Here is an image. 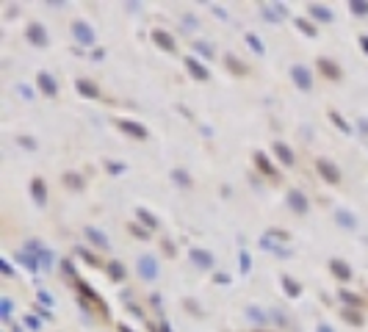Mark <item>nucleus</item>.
<instances>
[{
  "mask_svg": "<svg viewBox=\"0 0 368 332\" xmlns=\"http://www.w3.org/2000/svg\"><path fill=\"white\" fill-rule=\"evenodd\" d=\"M72 36H75V42L78 44H94V28H91L86 20H75L72 22Z\"/></svg>",
  "mask_w": 368,
  "mask_h": 332,
  "instance_id": "nucleus-1",
  "label": "nucleus"
},
{
  "mask_svg": "<svg viewBox=\"0 0 368 332\" xmlns=\"http://www.w3.org/2000/svg\"><path fill=\"white\" fill-rule=\"evenodd\" d=\"M291 78H293V83H296V89H302V92H310L313 89V75H310L307 67H302V64H296V67L291 70Z\"/></svg>",
  "mask_w": 368,
  "mask_h": 332,
  "instance_id": "nucleus-2",
  "label": "nucleus"
},
{
  "mask_svg": "<svg viewBox=\"0 0 368 332\" xmlns=\"http://www.w3.org/2000/svg\"><path fill=\"white\" fill-rule=\"evenodd\" d=\"M316 169H319V175L324 177L327 183L329 185H335L340 180V172H338V166H335L332 161H327V158H319V161H316Z\"/></svg>",
  "mask_w": 368,
  "mask_h": 332,
  "instance_id": "nucleus-3",
  "label": "nucleus"
},
{
  "mask_svg": "<svg viewBox=\"0 0 368 332\" xmlns=\"http://www.w3.org/2000/svg\"><path fill=\"white\" fill-rule=\"evenodd\" d=\"M288 208L293 213H307L310 211V202H307V197L299 188H288Z\"/></svg>",
  "mask_w": 368,
  "mask_h": 332,
  "instance_id": "nucleus-4",
  "label": "nucleus"
},
{
  "mask_svg": "<svg viewBox=\"0 0 368 332\" xmlns=\"http://www.w3.org/2000/svg\"><path fill=\"white\" fill-rule=\"evenodd\" d=\"M139 274H141V280H155L158 277V260L153 255H141L139 258Z\"/></svg>",
  "mask_w": 368,
  "mask_h": 332,
  "instance_id": "nucleus-5",
  "label": "nucleus"
},
{
  "mask_svg": "<svg viewBox=\"0 0 368 332\" xmlns=\"http://www.w3.org/2000/svg\"><path fill=\"white\" fill-rule=\"evenodd\" d=\"M25 36H28V42L34 44V47H44V44H47V31H44V25H39V22H31L28 28H25Z\"/></svg>",
  "mask_w": 368,
  "mask_h": 332,
  "instance_id": "nucleus-6",
  "label": "nucleus"
},
{
  "mask_svg": "<svg viewBox=\"0 0 368 332\" xmlns=\"http://www.w3.org/2000/svg\"><path fill=\"white\" fill-rule=\"evenodd\" d=\"M153 42L158 44L161 50H166V53H174V50H177L174 36L169 34V31H164V28H155V31H153Z\"/></svg>",
  "mask_w": 368,
  "mask_h": 332,
  "instance_id": "nucleus-7",
  "label": "nucleus"
},
{
  "mask_svg": "<svg viewBox=\"0 0 368 332\" xmlns=\"http://www.w3.org/2000/svg\"><path fill=\"white\" fill-rule=\"evenodd\" d=\"M329 271H332V277L340 280V283H349V280H352V266H349L346 260H340V258H332V260H329Z\"/></svg>",
  "mask_w": 368,
  "mask_h": 332,
  "instance_id": "nucleus-8",
  "label": "nucleus"
},
{
  "mask_svg": "<svg viewBox=\"0 0 368 332\" xmlns=\"http://www.w3.org/2000/svg\"><path fill=\"white\" fill-rule=\"evenodd\" d=\"M36 86H39L47 97H56L58 94V83H56V78H53L50 72H39V75H36Z\"/></svg>",
  "mask_w": 368,
  "mask_h": 332,
  "instance_id": "nucleus-9",
  "label": "nucleus"
},
{
  "mask_svg": "<svg viewBox=\"0 0 368 332\" xmlns=\"http://www.w3.org/2000/svg\"><path fill=\"white\" fill-rule=\"evenodd\" d=\"M31 194H34L36 205L44 208V202H47V185H44L42 177H34V180H31Z\"/></svg>",
  "mask_w": 368,
  "mask_h": 332,
  "instance_id": "nucleus-10",
  "label": "nucleus"
},
{
  "mask_svg": "<svg viewBox=\"0 0 368 332\" xmlns=\"http://www.w3.org/2000/svg\"><path fill=\"white\" fill-rule=\"evenodd\" d=\"M119 130H125L127 136H133V139H147V127H141L139 122H130V119H117Z\"/></svg>",
  "mask_w": 368,
  "mask_h": 332,
  "instance_id": "nucleus-11",
  "label": "nucleus"
},
{
  "mask_svg": "<svg viewBox=\"0 0 368 332\" xmlns=\"http://www.w3.org/2000/svg\"><path fill=\"white\" fill-rule=\"evenodd\" d=\"M83 233H86V241H89V244H94L97 249H108V247H111V244H108V238H105V233H103V230H97V227H86Z\"/></svg>",
  "mask_w": 368,
  "mask_h": 332,
  "instance_id": "nucleus-12",
  "label": "nucleus"
},
{
  "mask_svg": "<svg viewBox=\"0 0 368 332\" xmlns=\"http://www.w3.org/2000/svg\"><path fill=\"white\" fill-rule=\"evenodd\" d=\"M191 263L200 269H213V255L208 249H191Z\"/></svg>",
  "mask_w": 368,
  "mask_h": 332,
  "instance_id": "nucleus-13",
  "label": "nucleus"
},
{
  "mask_svg": "<svg viewBox=\"0 0 368 332\" xmlns=\"http://www.w3.org/2000/svg\"><path fill=\"white\" fill-rule=\"evenodd\" d=\"M319 72L329 80H340V67L335 61H329V58H319Z\"/></svg>",
  "mask_w": 368,
  "mask_h": 332,
  "instance_id": "nucleus-14",
  "label": "nucleus"
},
{
  "mask_svg": "<svg viewBox=\"0 0 368 332\" xmlns=\"http://www.w3.org/2000/svg\"><path fill=\"white\" fill-rule=\"evenodd\" d=\"M186 70L191 72V78H197V80H208V78H210L208 67H202V64L197 61V58H191V56L186 58Z\"/></svg>",
  "mask_w": 368,
  "mask_h": 332,
  "instance_id": "nucleus-15",
  "label": "nucleus"
},
{
  "mask_svg": "<svg viewBox=\"0 0 368 332\" xmlns=\"http://www.w3.org/2000/svg\"><path fill=\"white\" fill-rule=\"evenodd\" d=\"M271 147H274V155L280 158V163H283V166H293V152H291V147H288V144L274 142Z\"/></svg>",
  "mask_w": 368,
  "mask_h": 332,
  "instance_id": "nucleus-16",
  "label": "nucleus"
},
{
  "mask_svg": "<svg viewBox=\"0 0 368 332\" xmlns=\"http://www.w3.org/2000/svg\"><path fill=\"white\" fill-rule=\"evenodd\" d=\"M75 89L83 94V97H89V100H97V97H100V89L91 83V80H86V78H78V80H75Z\"/></svg>",
  "mask_w": 368,
  "mask_h": 332,
  "instance_id": "nucleus-17",
  "label": "nucleus"
},
{
  "mask_svg": "<svg viewBox=\"0 0 368 332\" xmlns=\"http://www.w3.org/2000/svg\"><path fill=\"white\" fill-rule=\"evenodd\" d=\"M307 11H310L313 20H319V22H332V11L327 6H321V3H310L307 6Z\"/></svg>",
  "mask_w": 368,
  "mask_h": 332,
  "instance_id": "nucleus-18",
  "label": "nucleus"
},
{
  "mask_svg": "<svg viewBox=\"0 0 368 332\" xmlns=\"http://www.w3.org/2000/svg\"><path fill=\"white\" fill-rule=\"evenodd\" d=\"M255 166H257V172H263L266 177H277V169L271 166V161L266 158V152H255Z\"/></svg>",
  "mask_w": 368,
  "mask_h": 332,
  "instance_id": "nucleus-19",
  "label": "nucleus"
},
{
  "mask_svg": "<svg viewBox=\"0 0 368 332\" xmlns=\"http://www.w3.org/2000/svg\"><path fill=\"white\" fill-rule=\"evenodd\" d=\"M224 67H227L233 75H238V78H244V75H246V64H241L236 56H233V53H227V56H224Z\"/></svg>",
  "mask_w": 368,
  "mask_h": 332,
  "instance_id": "nucleus-20",
  "label": "nucleus"
},
{
  "mask_svg": "<svg viewBox=\"0 0 368 332\" xmlns=\"http://www.w3.org/2000/svg\"><path fill=\"white\" fill-rule=\"evenodd\" d=\"M17 260H20L28 271H34V274L39 271V258H36V255H31V249H22V252L17 255Z\"/></svg>",
  "mask_w": 368,
  "mask_h": 332,
  "instance_id": "nucleus-21",
  "label": "nucleus"
},
{
  "mask_svg": "<svg viewBox=\"0 0 368 332\" xmlns=\"http://www.w3.org/2000/svg\"><path fill=\"white\" fill-rule=\"evenodd\" d=\"M335 221H338L343 230H354V227H357V219H354L349 211H343V208H340V211H335Z\"/></svg>",
  "mask_w": 368,
  "mask_h": 332,
  "instance_id": "nucleus-22",
  "label": "nucleus"
},
{
  "mask_svg": "<svg viewBox=\"0 0 368 332\" xmlns=\"http://www.w3.org/2000/svg\"><path fill=\"white\" fill-rule=\"evenodd\" d=\"M260 247H263V249H269V252H274V255H277V258H288V255H291V249L280 247L277 241L266 238V235H263V238H260Z\"/></svg>",
  "mask_w": 368,
  "mask_h": 332,
  "instance_id": "nucleus-23",
  "label": "nucleus"
},
{
  "mask_svg": "<svg viewBox=\"0 0 368 332\" xmlns=\"http://www.w3.org/2000/svg\"><path fill=\"white\" fill-rule=\"evenodd\" d=\"M11 310H14L11 299L3 296V299H0V318H3V324H11V327H14V321H11Z\"/></svg>",
  "mask_w": 368,
  "mask_h": 332,
  "instance_id": "nucleus-24",
  "label": "nucleus"
},
{
  "mask_svg": "<svg viewBox=\"0 0 368 332\" xmlns=\"http://www.w3.org/2000/svg\"><path fill=\"white\" fill-rule=\"evenodd\" d=\"M136 216H139V221L147 227V230H155V227H158V219H155L147 208H139V211H136Z\"/></svg>",
  "mask_w": 368,
  "mask_h": 332,
  "instance_id": "nucleus-25",
  "label": "nucleus"
},
{
  "mask_svg": "<svg viewBox=\"0 0 368 332\" xmlns=\"http://www.w3.org/2000/svg\"><path fill=\"white\" fill-rule=\"evenodd\" d=\"M61 180H64V185H70L72 191H81V188H83V177L75 175V172H64Z\"/></svg>",
  "mask_w": 368,
  "mask_h": 332,
  "instance_id": "nucleus-26",
  "label": "nucleus"
},
{
  "mask_svg": "<svg viewBox=\"0 0 368 332\" xmlns=\"http://www.w3.org/2000/svg\"><path fill=\"white\" fill-rule=\"evenodd\" d=\"M125 266H122V263L119 260H111L108 263V277H111V280H117V283H122V280H125Z\"/></svg>",
  "mask_w": 368,
  "mask_h": 332,
  "instance_id": "nucleus-27",
  "label": "nucleus"
},
{
  "mask_svg": "<svg viewBox=\"0 0 368 332\" xmlns=\"http://www.w3.org/2000/svg\"><path fill=\"white\" fill-rule=\"evenodd\" d=\"M78 291H81V294H83L86 299H91V302H94V304H97V307H100V310L105 313V304L100 302V296H97V294H94V291H91V288H89V285H86V283H78Z\"/></svg>",
  "mask_w": 368,
  "mask_h": 332,
  "instance_id": "nucleus-28",
  "label": "nucleus"
},
{
  "mask_svg": "<svg viewBox=\"0 0 368 332\" xmlns=\"http://www.w3.org/2000/svg\"><path fill=\"white\" fill-rule=\"evenodd\" d=\"M329 119L335 122V127H338L340 133H346V136L352 133V125H349V122H343V116H340L338 111H332V108H329Z\"/></svg>",
  "mask_w": 368,
  "mask_h": 332,
  "instance_id": "nucleus-29",
  "label": "nucleus"
},
{
  "mask_svg": "<svg viewBox=\"0 0 368 332\" xmlns=\"http://www.w3.org/2000/svg\"><path fill=\"white\" fill-rule=\"evenodd\" d=\"M283 288H285L288 296H299V294H302V285H299L296 280H291V277H283Z\"/></svg>",
  "mask_w": 368,
  "mask_h": 332,
  "instance_id": "nucleus-30",
  "label": "nucleus"
},
{
  "mask_svg": "<svg viewBox=\"0 0 368 332\" xmlns=\"http://www.w3.org/2000/svg\"><path fill=\"white\" fill-rule=\"evenodd\" d=\"M246 316H249L255 324H266V321H269V316H266L260 307H255V304H249V307H246Z\"/></svg>",
  "mask_w": 368,
  "mask_h": 332,
  "instance_id": "nucleus-31",
  "label": "nucleus"
},
{
  "mask_svg": "<svg viewBox=\"0 0 368 332\" xmlns=\"http://www.w3.org/2000/svg\"><path fill=\"white\" fill-rule=\"evenodd\" d=\"M172 180H174L177 185H183V188H191V177H188L186 169H174V172H172Z\"/></svg>",
  "mask_w": 368,
  "mask_h": 332,
  "instance_id": "nucleus-32",
  "label": "nucleus"
},
{
  "mask_svg": "<svg viewBox=\"0 0 368 332\" xmlns=\"http://www.w3.org/2000/svg\"><path fill=\"white\" fill-rule=\"evenodd\" d=\"M296 28L302 31V34H305V36H310V39H313V36H319V31H316V25H313L310 20H305V17H302V20H296Z\"/></svg>",
  "mask_w": 368,
  "mask_h": 332,
  "instance_id": "nucleus-33",
  "label": "nucleus"
},
{
  "mask_svg": "<svg viewBox=\"0 0 368 332\" xmlns=\"http://www.w3.org/2000/svg\"><path fill=\"white\" fill-rule=\"evenodd\" d=\"M244 39H246V44H249V47L255 50L257 56H266V47H263V42H260V39H257L255 34H246V36H244Z\"/></svg>",
  "mask_w": 368,
  "mask_h": 332,
  "instance_id": "nucleus-34",
  "label": "nucleus"
},
{
  "mask_svg": "<svg viewBox=\"0 0 368 332\" xmlns=\"http://www.w3.org/2000/svg\"><path fill=\"white\" fill-rule=\"evenodd\" d=\"M75 255H81L89 266H100V258L94 252H89V249H83V247H75Z\"/></svg>",
  "mask_w": 368,
  "mask_h": 332,
  "instance_id": "nucleus-35",
  "label": "nucleus"
},
{
  "mask_svg": "<svg viewBox=\"0 0 368 332\" xmlns=\"http://www.w3.org/2000/svg\"><path fill=\"white\" fill-rule=\"evenodd\" d=\"M349 8H352L357 17H368V0H352Z\"/></svg>",
  "mask_w": 368,
  "mask_h": 332,
  "instance_id": "nucleus-36",
  "label": "nucleus"
},
{
  "mask_svg": "<svg viewBox=\"0 0 368 332\" xmlns=\"http://www.w3.org/2000/svg\"><path fill=\"white\" fill-rule=\"evenodd\" d=\"M343 318H346V324H354V327H360V324H363L360 310H352V307H346V310H343Z\"/></svg>",
  "mask_w": 368,
  "mask_h": 332,
  "instance_id": "nucleus-37",
  "label": "nucleus"
},
{
  "mask_svg": "<svg viewBox=\"0 0 368 332\" xmlns=\"http://www.w3.org/2000/svg\"><path fill=\"white\" fill-rule=\"evenodd\" d=\"M36 258H39V266H44V271H50V266H53V252H50V249H42Z\"/></svg>",
  "mask_w": 368,
  "mask_h": 332,
  "instance_id": "nucleus-38",
  "label": "nucleus"
},
{
  "mask_svg": "<svg viewBox=\"0 0 368 332\" xmlns=\"http://www.w3.org/2000/svg\"><path fill=\"white\" fill-rule=\"evenodd\" d=\"M194 50L200 53V56H205V58H213V47H210L208 42H200V39H197V42H194Z\"/></svg>",
  "mask_w": 368,
  "mask_h": 332,
  "instance_id": "nucleus-39",
  "label": "nucleus"
},
{
  "mask_svg": "<svg viewBox=\"0 0 368 332\" xmlns=\"http://www.w3.org/2000/svg\"><path fill=\"white\" fill-rule=\"evenodd\" d=\"M238 269H241L244 274H246V271L252 269V258H249V252H246V249H244V252L238 255Z\"/></svg>",
  "mask_w": 368,
  "mask_h": 332,
  "instance_id": "nucleus-40",
  "label": "nucleus"
},
{
  "mask_svg": "<svg viewBox=\"0 0 368 332\" xmlns=\"http://www.w3.org/2000/svg\"><path fill=\"white\" fill-rule=\"evenodd\" d=\"M266 238H271V241H288L291 235L285 233V230H280V227H271L269 233H266Z\"/></svg>",
  "mask_w": 368,
  "mask_h": 332,
  "instance_id": "nucleus-41",
  "label": "nucleus"
},
{
  "mask_svg": "<svg viewBox=\"0 0 368 332\" xmlns=\"http://www.w3.org/2000/svg\"><path fill=\"white\" fill-rule=\"evenodd\" d=\"M105 169H108V175H122V172H125V163L122 161H108Z\"/></svg>",
  "mask_w": 368,
  "mask_h": 332,
  "instance_id": "nucleus-42",
  "label": "nucleus"
},
{
  "mask_svg": "<svg viewBox=\"0 0 368 332\" xmlns=\"http://www.w3.org/2000/svg\"><path fill=\"white\" fill-rule=\"evenodd\" d=\"M340 299H343V302L349 304V307H357V304H360V296H357V294H352V291H340Z\"/></svg>",
  "mask_w": 368,
  "mask_h": 332,
  "instance_id": "nucleus-43",
  "label": "nucleus"
},
{
  "mask_svg": "<svg viewBox=\"0 0 368 332\" xmlns=\"http://www.w3.org/2000/svg\"><path fill=\"white\" fill-rule=\"evenodd\" d=\"M130 233L136 235V238H141V241L150 238V230H147V227H141V224H130Z\"/></svg>",
  "mask_w": 368,
  "mask_h": 332,
  "instance_id": "nucleus-44",
  "label": "nucleus"
},
{
  "mask_svg": "<svg viewBox=\"0 0 368 332\" xmlns=\"http://www.w3.org/2000/svg\"><path fill=\"white\" fill-rule=\"evenodd\" d=\"M263 20H269V22H280L283 17L274 11V6H263Z\"/></svg>",
  "mask_w": 368,
  "mask_h": 332,
  "instance_id": "nucleus-45",
  "label": "nucleus"
},
{
  "mask_svg": "<svg viewBox=\"0 0 368 332\" xmlns=\"http://www.w3.org/2000/svg\"><path fill=\"white\" fill-rule=\"evenodd\" d=\"M0 271H3L6 277H14V269H11V263H8L6 258H0Z\"/></svg>",
  "mask_w": 368,
  "mask_h": 332,
  "instance_id": "nucleus-46",
  "label": "nucleus"
},
{
  "mask_svg": "<svg viewBox=\"0 0 368 332\" xmlns=\"http://www.w3.org/2000/svg\"><path fill=\"white\" fill-rule=\"evenodd\" d=\"M25 324H28V330H39L42 321H39V316H28V318H25Z\"/></svg>",
  "mask_w": 368,
  "mask_h": 332,
  "instance_id": "nucleus-47",
  "label": "nucleus"
},
{
  "mask_svg": "<svg viewBox=\"0 0 368 332\" xmlns=\"http://www.w3.org/2000/svg\"><path fill=\"white\" fill-rule=\"evenodd\" d=\"M20 144H22L25 149H36V139H31V136H22Z\"/></svg>",
  "mask_w": 368,
  "mask_h": 332,
  "instance_id": "nucleus-48",
  "label": "nucleus"
},
{
  "mask_svg": "<svg viewBox=\"0 0 368 332\" xmlns=\"http://www.w3.org/2000/svg\"><path fill=\"white\" fill-rule=\"evenodd\" d=\"M39 302H42V304H53V296H50L47 291H39Z\"/></svg>",
  "mask_w": 368,
  "mask_h": 332,
  "instance_id": "nucleus-49",
  "label": "nucleus"
},
{
  "mask_svg": "<svg viewBox=\"0 0 368 332\" xmlns=\"http://www.w3.org/2000/svg\"><path fill=\"white\" fill-rule=\"evenodd\" d=\"M210 11H213L216 17H222V20H227V11H224L222 6H213V8H210Z\"/></svg>",
  "mask_w": 368,
  "mask_h": 332,
  "instance_id": "nucleus-50",
  "label": "nucleus"
},
{
  "mask_svg": "<svg viewBox=\"0 0 368 332\" xmlns=\"http://www.w3.org/2000/svg\"><path fill=\"white\" fill-rule=\"evenodd\" d=\"M164 252H166L169 258H174V247H172V241H164Z\"/></svg>",
  "mask_w": 368,
  "mask_h": 332,
  "instance_id": "nucleus-51",
  "label": "nucleus"
},
{
  "mask_svg": "<svg viewBox=\"0 0 368 332\" xmlns=\"http://www.w3.org/2000/svg\"><path fill=\"white\" fill-rule=\"evenodd\" d=\"M213 280H216V283H219V285H227V283H230V277H227V274H216Z\"/></svg>",
  "mask_w": 368,
  "mask_h": 332,
  "instance_id": "nucleus-52",
  "label": "nucleus"
},
{
  "mask_svg": "<svg viewBox=\"0 0 368 332\" xmlns=\"http://www.w3.org/2000/svg\"><path fill=\"white\" fill-rule=\"evenodd\" d=\"M20 94H22V97H34V92H31V89H28V86H20Z\"/></svg>",
  "mask_w": 368,
  "mask_h": 332,
  "instance_id": "nucleus-53",
  "label": "nucleus"
},
{
  "mask_svg": "<svg viewBox=\"0 0 368 332\" xmlns=\"http://www.w3.org/2000/svg\"><path fill=\"white\" fill-rule=\"evenodd\" d=\"M105 56V50L103 47H97V50H94V53H91V58H94V61H100V58H103Z\"/></svg>",
  "mask_w": 368,
  "mask_h": 332,
  "instance_id": "nucleus-54",
  "label": "nucleus"
},
{
  "mask_svg": "<svg viewBox=\"0 0 368 332\" xmlns=\"http://www.w3.org/2000/svg\"><path fill=\"white\" fill-rule=\"evenodd\" d=\"M274 11H277L280 17H285V14H288V11H285V6H283V3H274Z\"/></svg>",
  "mask_w": 368,
  "mask_h": 332,
  "instance_id": "nucleus-55",
  "label": "nucleus"
},
{
  "mask_svg": "<svg viewBox=\"0 0 368 332\" xmlns=\"http://www.w3.org/2000/svg\"><path fill=\"white\" fill-rule=\"evenodd\" d=\"M274 318H277V324H280V327H288V321H285L283 313H274Z\"/></svg>",
  "mask_w": 368,
  "mask_h": 332,
  "instance_id": "nucleus-56",
  "label": "nucleus"
},
{
  "mask_svg": "<svg viewBox=\"0 0 368 332\" xmlns=\"http://www.w3.org/2000/svg\"><path fill=\"white\" fill-rule=\"evenodd\" d=\"M360 133L368 136V119H360Z\"/></svg>",
  "mask_w": 368,
  "mask_h": 332,
  "instance_id": "nucleus-57",
  "label": "nucleus"
},
{
  "mask_svg": "<svg viewBox=\"0 0 368 332\" xmlns=\"http://www.w3.org/2000/svg\"><path fill=\"white\" fill-rule=\"evenodd\" d=\"M316 332H332V327H329V324H319V330H316Z\"/></svg>",
  "mask_w": 368,
  "mask_h": 332,
  "instance_id": "nucleus-58",
  "label": "nucleus"
},
{
  "mask_svg": "<svg viewBox=\"0 0 368 332\" xmlns=\"http://www.w3.org/2000/svg\"><path fill=\"white\" fill-rule=\"evenodd\" d=\"M360 47H363V50H366V53H368V39H366V36H363V39H360Z\"/></svg>",
  "mask_w": 368,
  "mask_h": 332,
  "instance_id": "nucleus-59",
  "label": "nucleus"
},
{
  "mask_svg": "<svg viewBox=\"0 0 368 332\" xmlns=\"http://www.w3.org/2000/svg\"><path fill=\"white\" fill-rule=\"evenodd\" d=\"M119 332H133V330H127V327H125V324H122V327H119Z\"/></svg>",
  "mask_w": 368,
  "mask_h": 332,
  "instance_id": "nucleus-60",
  "label": "nucleus"
},
{
  "mask_svg": "<svg viewBox=\"0 0 368 332\" xmlns=\"http://www.w3.org/2000/svg\"><path fill=\"white\" fill-rule=\"evenodd\" d=\"M11 332H22V327H17V324H14V327H11Z\"/></svg>",
  "mask_w": 368,
  "mask_h": 332,
  "instance_id": "nucleus-61",
  "label": "nucleus"
},
{
  "mask_svg": "<svg viewBox=\"0 0 368 332\" xmlns=\"http://www.w3.org/2000/svg\"><path fill=\"white\" fill-rule=\"evenodd\" d=\"M255 332H266V330H255Z\"/></svg>",
  "mask_w": 368,
  "mask_h": 332,
  "instance_id": "nucleus-62",
  "label": "nucleus"
}]
</instances>
